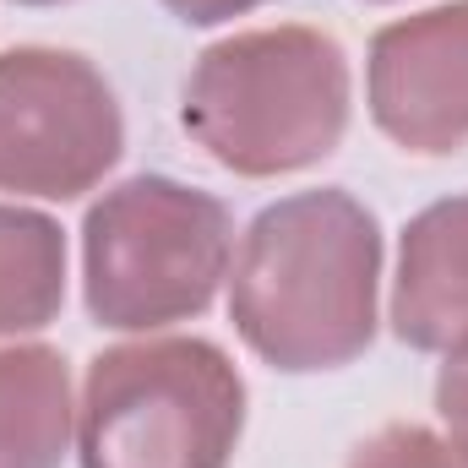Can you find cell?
Returning <instances> with one entry per match:
<instances>
[{
    "label": "cell",
    "mask_w": 468,
    "mask_h": 468,
    "mask_svg": "<svg viewBox=\"0 0 468 468\" xmlns=\"http://www.w3.org/2000/svg\"><path fill=\"white\" fill-rule=\"evenodd\" d=\"M381 234L344 191L272 202L234 256L229 311L250 349L278 370H333L376 333Z\"/></svg>",
    "instance_id": "obj_1"
},
{
    "label": "cell",
    "mask_w": 468,
    "mask_h": 468,
    "mask_svg": "<svg viewBox=\"0 0 468 468\" xmlns=\"http://www.w3.org/2000/svg\"><path fill=\"white\" fill-rule=\"evenodd\" d=\"M180 120L234 175L305 169L349 125V60L322 27L234 33L197 60Z\"/></svg>",
    "instance_id": "obj_2"
},
{
    "label": "cell",
    "mask_w": 468,
    "mask_h": 468,
    "mask_svg": "<svg viewBox=\"0 0 468 468\" xmlns=\"http://www.w3.org/2000/svg\"><path fill=\"white\" fill-rule=\"evenodd\" d=\"M245 387L202 338H147L99 354L77 409L82 468H224Z\"/></svg>",
    "instance_id": "obj_3"
},
{
    "label": "cell",
    "mask_w": 468,
    "mask_h": 468,
    "mask_svg": "<svg viewBox=\"0 0 468 468\" xmlns=\"http://www.w3.org/2000/svg\"><path fill=\"white\" fill-rule=\"evenodd\" d=\"M229 207L164 175L115 186L82 229L88 311L115 333L202 316L229 272Z\"/></svg>",
    "instance_id": "obj_4"
},
{
    "label": "cell",
    "mask_w": 468,
    "mask_h": 468,
    "mask_svg": "<svg viewBox=\"0 0 468 468\" xmlns=\"http://www.w3.org/2000/svg\"><path fill=\"white\" fill-rule=\"evenodd\" d=\"M120 142L115 93L82 55H0V191L71 202L115 169Z\"/></svg>",
    "instance_id": "obj_5"
},
{
    "label": "cell",
    "mask_w": 468,
    "mask_h": 468,
    "mask_svg": "<svg viewBox=\"0 0 468 468\" xmlns=\"http://www.w3.org/2000/svg\"><path fill=\"white\" fill-rule=\"evenodd\" d=\"M370 115L409 153L468 142V0L403 16L370 44Z\"/></svg>",
    "instance_id": "obj_6"
},
{
    "label": "cell",
    "mask_w": 468,
    "mask_h": 468,
    "mask_svg": "<svg viewBox=\"0 0 468 468\" xmlns=\"http://www.w3.org/2000/svg\"><path fill=\"white\" fill-rule=\"evenodd\" d=\"M392 327L409 349H452L468 338V197L425 207L403 229Z\"/></svg>",
    "instance_id": "obj_7"
},
{
    "label": "cell",
    "mask_w": 468,
    "mask_h": 468,
    "mask_svg": "<svg viewBox=\"0 0 468 468\" xmlns=\"http://www.w3.org/2000/svg\"><path fill=\"white\" fill-rule=\"evenodd\" d=\"M71 376L55 349H0V468H60L71 447Z\"/></svg>",
    "instance_id": "obj_8"
},
{
    "label": "cell",
    "mask_w": 468,
    "mask_h": 468,
    "mask_svg": "<svg viewBox=\"0 0 468 468\" xmlns=\"http://www.w3.org/2000/svg\"><path fill=\"white\" fill-rule=\"evenodd\" d=\"M66 239L44 213L0 207V338L33 333L60 311Z\"/></svg>",
    "instance_id": "obj_9"
},
{
    "label": "cell",
    "mask_w": 468,
    "mask_h": 468,
    "mask_svg": "<svg viewBox=\"0 0 468 468\" xmlns=\"http://www.w3.org/2000/svg\"><path fill=\"white\" fill-rule=\"evenodd\" d=\"M349 468H468L447 441H436L431 431L420 425H392L381 436H370Z\"/></svg>",
    "instance_id": "obj_10"
},
{
    "label": "cell",
    "mask_w": 468,
    "mask_h": 468,
    "mask_svg": "<svg viewBox=\"0 0 468 468\" xmlns=\"http://www.w3.org/2000/svg\"><path fill=\"white\" fill-rule=\"evenodd\" d=\"M436 409H441V425H447V447L468 463V338L447 349V365L436 376Z\"/></svg>",
    "instance_id": "obj_11"
},
{
    "label": "cell",
    "mask_w": 468,
    "mask_h": 468,
    "mask_svg": "<svg viewBox=\"0 0 468 468\" xmlns=\"http://www.w3.org/2000/svg\"><path fill=\"white\" fill-rule=\"evenodd\" d=\"M180 22H197V27H213V22H229L239 11H256L267 0H164Z\"/></svg>",
    "instance_id": "obj_12"
},
{
    "label": "cell",
    "mask_w": 468,
    "mask_h": 468,
    "mask_svg": "<svg viewBox=\"0 0 468 468\" xmlns=\"http://www.w3.org/2000/svg\"><path fill=\"white\" fill-rule=\"evenodd\" d=\"M22 5H60V0H22Z\"/></svg>",
    "instance_id": "obj_13"
}]
</instances>
